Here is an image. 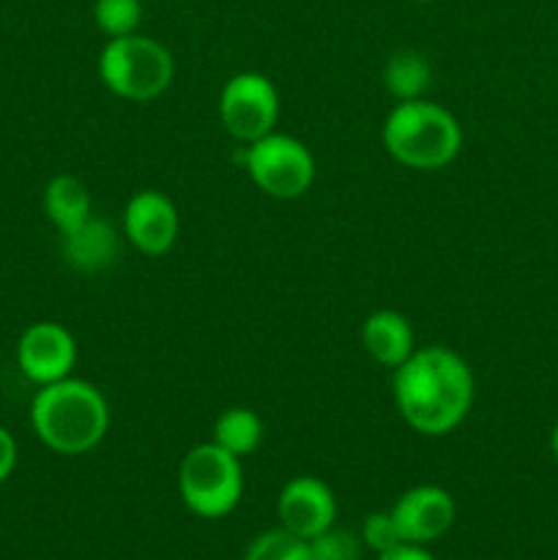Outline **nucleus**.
I'll return each mask as SVG.
<instances>
[{"mask_svg":"<svg viewBox=\"0 0 558 560\" xmlns=\"http://www.w3.org/2000/svg\"><path fill=\"white\" fill-rule=\"evenodd\" d=\"M550 448H553V457L558 459V424H556V430H553V435H550Z\"/></svg>","mask_w":558,"mask_h":560,"instance_id":"23","label":"nucleus"},{"mask_svg":"<svg viewBox=\"0 0 558 560\" xmlns=\"http://www.w3.org/2000/svg\"><path fill=\"white\" fill-rule=\"evenodd\" d=\"M416 3H432V0H416Z\"/></svg>","mask_w":558,"mask_h":560,"instance_id":"24","label":"nucleus"},{"mask_svg":"<svg viewBox=\"0 0 558 560\" xmlns=\"http://www.w3.org/2000/svg\"><path fill=\"white\" fill-rule=\"evenodd\" d=\"M77 364V342L60 323L42 320L22 331L16 342V366L36 386H49L71 377Z\"/></svg>","mask_w":558,"mask_h":560,"instance_id":"8","label":"nucleus"},{"mask_svg":"<svg viewBox=\"0 0 558 560\" xmlns=\"http://www.w3.org/2000/svg\"><path fill=\"white\" fill-rule=\"evenodd\" d=\"M173 52L142 33L107 38L98 52V80L126 102H153L173 85Z\"/></svg>","mask_w":558,"mask_h":560,"instance_id":"4","label":"nucleus"},{"mask_svg":"<svg viewBox=\"0 0 558 560\" xmlns=\"http://www.w3.org/2000/svg\"><path fill=\"white\" fill-rule=\"evenodd\" d=\"M246 175L263 195L274 200H295L315 184V156L293 135L271 131L241 151Z\"/></svg>","mask_w":558,"mask_h":560,"instance_id":"6","label":"nucleus"},{"mask_svg":"<svg viewBox=\"0 0 558 560\" xmlns=\"http://www.w3.org/2000/svg\"><path fill=\"white\" fill-rule=\"evenodd\" d=\"M394 405L410 430L441 438L468 419L476 377L468 361L443 345L416 348L392 377Z\"/></svg>","mask_w":558,"mask_h":560,"instance_id":"1","label":"nucleus"},{"mask_svg":"<svg viewBox=\"0 0 558 560\" xmlns=\"http://www.w3.org/2000/svg\"><path fill=\"white\" fill-rule=\"evenodd\" d=\"M277 517L284 530L310 541L337 525V498L317 476H295L279 492Z\"/></svg>","mask_w":558,"mask_h":560,"instance_id":"11","label":"nucleus"},{"mask_svg":"<svg viewBox=\"0 0 558 560\" xmlns=\"http://www.w3.org/2000/svg\"><path fill=\"white\" fill-rule=\"evenodd\" d=\"M16 441L5 427H0V485L9 481V476L14 474L16 468Z\"/></svg>","mask_w":558,"mask_h":560,"instance_id":"21","label":"nucleus"},{"mask_svg":"<svg viewBox=\"0 0 558 560\" xmlns=\"http://www.w3.org/2000/svg\"><path fill=\"white\" fill-rule=\"evenodd\" d=\"M178 495L195 517H228L244 495L241 459L213 441L189 448L178 468Z\"/></svg>","mask_w":558,"mask_h":560,"instance_id":"5","label":"nucleus"},{"mask_svg":"<svg viewBox=\"0 0 558 560\" xmlns=\"http://www.w3.org/2000/svg\"><path fill=\"white\" fill-rule=\"evenodd\" d=\"M430 82L432 66L427 60V55H421L419 49H397L394 55H388L386 66H383V88L397 102L425 98Z\"/></svg>","mask_w":558,"mask_h":560,"instance_id":"15","label":"nucleus"},{"mask_svg":"<svg viewBox=\"0 0 558 560\" xmlns=\"http://www.w3.org/2000/svg\"><path fill=\"white\" fill-rule=\"evenodd\" d=\"M93 22L107 38L137 33L142 22V0H96Z\"/></svg>","mask_w":558,"mask_h":560,"instance_id":"18","label":"nucleus"},{"mask_svg":"<svg viewBox=\"0 0 558 560\" xmlns=\"http://www.w3.org/2000/svg\"><path fill=\"white\" fill-rule=\"evenodd\" d=\"M361 345L375 364L397 370L416 350V334L403 312L377 310L361 323Z\"/></svg>","mask_w":558,"mask_h":560,"instance_id":"13","label":"nucleus"},{"mask_svg":"<svg viewBox=\"0 0 558 560\" xmlns=\"http://www.w3.org/2000/svg\"><path fill=\"white\" fill-rule=\"evenodd\" d=\"M244 560H312V552L310 541L279 525V528L263 530L260 536H255L246 547Z\"/></svg>","mask_w":558,"mask_h":560,"instance_id":"17","label":"nucleus"},{"mask_svg":"<svg viewBox=\"0 0 558 560\" xmlns=\"http://www.w3.org/2000/svg\"><path fill=\"white\" fill-rule=\"evenodd\" d=\"M60 252L63 260L80 273L107 271L118 262L120 235L109 222L91 217L80 228L60 233Z\"/></svg>","mask_w":558,"mask_h":560,"instance_id":"12","label":"nucleus"},{"mask_svg":"<svg viewBox=\"0 0 558 560\" xmlns=\"http://www.w3.org/2000/svg\"><path fill=\"white\" fill-rule=\"evenodd\" d=\"M361 536L353 530H342L332 525L328 530L310 539L312 560H359L361 556Z\"/></svg>","mask_w":558,"mask_h":560,"instance_id":"19","label":"nucleus"},{"mask_svg":"<svg viewBox=\"0 0 558 560\" xmlns=\"http://www.w3.org/2000/svg\"><path fill=\"white\" fill-rule=\"evenodd\" d=\"M219 120L239 142L271 135L279 120V91L260 71H239L219 93Z\"/></svg>","mask_w":558,"mask_h":560,"instance_id":"7","label":"nucleus"},{"mask_svg":"<svg viewBox=\"0 0 558 560\" xmlns=\"http://www.w3.org/2000/svg\"><path fill=\"white\" fill-rule=\"evenodd\" d=\"M42 202L44 213H47V219L55 224L58 233H69V230L80 228L85 219L93 217L91 191L77 175H55L44 186Z\"/></svg>","mask_w":558,"mask_h":560,"instance_id":"14","label":"nucleus"},{"mask_svg":"<svg viewBox=\"0 0 558 560\" xmlns=\"http://www.w3.org/2000/svg\"><path fill=\"white\" fill-rule=\"evenodd\" d=\"M31 427L55 454L80 457L93 452L109 430V405L93 383L63 377L38 386L31 402Z\"/></svg>","mask_w":558,"mask_h":560,"instance_id":"2","label":"nucleus"},{"mask_svg":"<svg viewBox=\"0 0 558 560\" xmlns=\"http://www.w3.org/2000/svg\"><path fill=\"white\" fill-rule=\"evenodd\" d=\"M263 435H266V427H263V419L255 410L228 408L217 416V421H213L211 441L217 443V446H222L224 452L233 454V457L244 459L260 448Z\"/></svg>","mask_w":558,"mask_h":560,"instance_id":"16","label":"nucleus"},{"mask_svg":"<svg viewBox=\"0 0 558 560\" xmlns=\"http://www.w3.org/2000/svg\"><path fill=\"white\" fill-rule=\"evenodd\" d=\"M375 560H438L427 550L425 545H408V541H399L397 547L386 552H377Z\"/></svg>","mask_w":558,"mask_h":560,"instance_id":"22","label":"nucleus"},{"mask_svg":"<svg viewBox=\"0 0 558 560\" xmlns=\"http://www.w3.org/2000/svg\"><path fill=\"white\" fill-rule=\"evenodd\" d=\"M383 148L394 162L410 170H441L463 148V126L430 98L397 102L381 129Z\"/></svg>","mask_w":558,"mask_h":560,"instance_id":"3","label":"nucleus"},{"mask_svg":"<svg viewBox=\"0 0 558 560\" xmlns=\"http://www.w3.org/2000/svg\"><path fill=\"white\" fill-rule=\"evenodd\" d=\"M361 545L367 547V550H372L377 556V552H386L392 550V547H397L399 541V530L397 525H394V517L392 512H372L367 514L364 523H361Z\"/></svg>","mask_w":558,"mask_h":560,"instance_id":"20","label":"nucleus"},{"mask_svg":"<svg viewBox=\"0 0 558 560\" xmlns=\"http://www.w3.org/2000/svg\"><path fill=\"white\" fill-rule=\"evenodd\" d=\"M181 217L175 202L159 189H140L124 208V235L137 252L162 257L178 241Z\"/></svg>","mask_w":558,"mask_h":560,"instance_id":"10","label":"nucleus"},{"mask_svg":"<svg viewBox=\"0 0 558 560\" xmlns=\"http://www.w3.org/2000/svg\"><path fill=\"white\" fill-rule=\"evenodd\" d=\"M399 539L408 545H432L452 530L457 520V503L452 492L438 485H416L397 498L392 509Z\"/></svg>","mask_w":558,"mask_h":560,"instance_id":"9","label":"nucleus"}]
</instances>
